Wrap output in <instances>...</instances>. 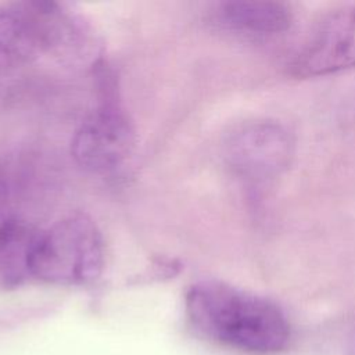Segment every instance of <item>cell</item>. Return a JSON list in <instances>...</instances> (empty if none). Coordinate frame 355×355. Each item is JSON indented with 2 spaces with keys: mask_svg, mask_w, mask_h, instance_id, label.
<instances>
[{
  "mask_svg": "<svg viewBox=\"0 0 355 355\" xmlns=\"http://www.w3.org/2000/svg\"><path fill=\"white\" fill-rule=\"evenodd\" d=\"M135 129L125 111L104 101L78 128L71 143L75 161L87 171L104 173L119 168L135 147Z\"/></svg>",
  "mask_w": 355,
  "mask_h": 355,
  "instance_id": "6",
  "label": "cell"
},
{
  "mask_svg": "<svg viewBox=\"0 0 355 355\" xmlns=\"http://www.w3.org/2000/svg\"><path fill=\"white\" fill-rule=\"evenodd\" d=\"M295 154V139L277 121L258 119L236 128L225 141V158L239 176L262 182L288 169Z\"/></svg>",
  "mask_w": 355,
  "mask_h": 355,
  "instance_id": "4",
  "label": "cell"
},
{
  "mask_svg": "<svg viewBox=\"0 0 355 355\" xmlns=\"http://www.w3.org/2000/svg\"><path fill=\"white\" fill-rule=\"evenodd\" d=\"M218 21L236 33L263 37L286 32L293 24V11L280 1L239 0L218 6Z\"/></svg>",
  "mask_w": 355,
  "mask_h": 355,
  "instance_id": "7",
  "label": "cell"
},
{
  "mask_svg": "<svg viewBox=\"0 0 355 355\" xmlns=\"http://www.w3.org/2000/svg\"><path fill=\"white\" fill-rule=\"evenodd\" d=\"M184 311L202 337L243 354L277 355L291 341V324L273 301L225 282L194 283Z\"/></svg>",
  "mask_w": 355,
  "mask_h": 355,
  "instance_id": "1",
  "label": "cell"
},
{
  "mask_svg": "<svg viewBox=\"0 0 355 355\" xmlns=\"http://www.w3.org/2000/svg\"><path fill=\"white\" fill-rule=\"evenodd\" d=\"M105 263L104 240L94 220L75 212L39 230L29 272L31 277L54 284L94 282Z\"/></svg>",
  "mask_w": 355,
  "mask_h": 355,
  "instance_id": "2",
  "label": "cell"
},
{
  "mask_svg": "<svg viewBox=\"0 0 355 355\" xmlns=\"http://www.w3.org/2000/svg\"><path fill=\"white\" fill-rule=\"evenodd\" d=\"M78 28L62 7L51 1L0 6V69L14 68L61 49Z\"/></svg>",
  "mask_w": 355,
  "mask_h": 355,
  "instance_id": "3",
  "label": "cell"
},
{
  "mask_svg": "<svg viewBox=\"0 0 355 355\" xmlns=\"http://www.w3.org/2000/svg\"><path fill=\"white\" fill-rule=\"evenodd\" d=\"M355 67V4L320 18L288 62L295 78H318Z\"/></svg>",
  "mask_w": 355,
  "mask_h": 355,
  "instance_id": "5",
  "label": "cell"
},
{
  "mask_svg": "<svg viewBox=\"0 0 355 355\" xmlns=\"http://www.w3.org/2000/svg\"><path fill=\"white\" fill-rule=\"evenodd\" d=\"M39 230L22 220L6 218L0 222V280L14 286L31 277L29 262Z\"/></svg>",
  "mask_w": 355,
  "mask_h": 355,
  "instance_id": "8",
  "label": "cell"
}]
</instances>
